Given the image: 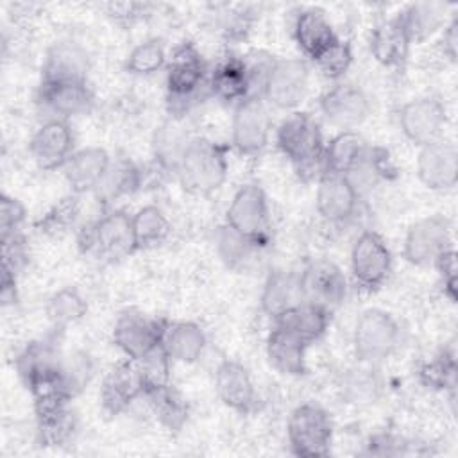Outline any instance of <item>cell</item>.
Here are the masks:
<instances>
[{
    "mask_svg": "<svg viewBox=\"0 0 458 458\" xmlns=\"http://www.w3.org/2000/svg\"><path fill=\"white\" fill-rule=\"evenodd\" d=\"M299 276L304 301L324 306L329 311L345 301L347 279L336 263L329 259H313L302 272H299Z\"/></svg>",
    "mask_w": 458,
    "mask_h": 458,
    "instance_id": "2e32d148",
    "label": "cell"
},
{
    "mask_svg": "<svg viewBox=\"0 0 458 458\" xmlns=\"http://www.w3.org/2000/svg\"><path fill=\"white\" fill-rule=\"evenodd\" d=\"M293 38L302 54L311 61L338 39L329 20L317 7L299 11L293 21Z\"/></svg>",
    "mask_w": 458,
    "mask_h": 458,
    "instance_id": "f1b7e54d",
    "label": "cell"
},
{
    "mask_svg": "<svg viewBox=\"0 0 458 458\" xmlns=\"http://www.w3.org/2000/svg\"><path fill=\"white\" fill-rule=\"evenodd\" d=\"M81 195L70 193L63 199H59L36 224V227L45 234H63L68 229H72L81 215Z\"/></svg>",
    "mask_w": 458,
    "mask_h": 458,
    "instance_id": "60d3db41",
    "label": "cell"
},
{
    "mask_svg": "<svg viewBox=\"0 0 458 458\" xmlns=\"http://www.w3.org/2000/svg\"><path fill=\"white\" fill-rule=\"evenodd\" d=\"M209 66L191 43H181L166 68V107L170 118L182 120L209 97Z\"/></svg>",
    "mask_w": 458,
    "mask_h": 458,
    "instance_id": "7a4b0ae2",
    "label": "cell"
},
{
    "mask_svg": "<svg viewBox=\"0 0 458 458\" xmlns=\"http://www.w3.org/2000/svg\"><path fill=\"white\" fill-rule=\"evenodd\" d=\"M132 229L138 249H150L161 245L168 238L172 225L161 208L148 204L132 215Z\"/></svg>",
    "mask_w": 458,
    "mask_h": 458,
    "instance_id": "f35d334b",
    "label": "cell"
},
{
    "mask_svg": "<svg viewBox=\"0 0 458 458\" xmlns=\"http://www.w3.org/2000/svg\"><path fill=\"white\" fill-rule=\"evenodd\" d=\"M411 41L399 14L383 20L372 29L370 54L386 68H401L408 59Z\"/></svg>",
    "mask_w": 458,
    "mask_h": 458,
    "instance_id": "d4e9b609",
    "label": "cell"
},
{
    "mask_svg": "<svg viewBox=\"0 0 458 458\" xmlns=\"http://www.w3.org/2000/svg\"><path fill=\"white\" fill-rule=\"evenodd\" d=\"M401 342L403 327L392 313L381 308L361 311L352 333L354 352L360 361L377 365L390 358L401 347Z\"/></svg>",
    "mask_w": 458,
    "mask_h": 458,
    "instance_id": "5b68a950",
    "label": "cell"
},
{
    "mask_svg": "<svg viewBox=\"0 0 458 458\" xmlns=\"http://www.w3.org/2000/svg\"><path fill=\"white\" fill-rule=\"evenodd\" d=\"M444 2H415L399 13L411 43H422L445 25Z\"/></svg>",
    "mask_w": 458,
    "mask_h": 458,
    "instance_id": "d590c367",
    "label": "cell"
},
{
    "mask_svg": "<svg viewBox=\"0 0 458 458\" xmlns=\"http://www.w3.org/2000/svg\"><path fill=\"white\" fill-rule=\"evenodd\" d=\"M166 64V50L161 39L150 38L138 43L127 55L125 66L132 75H150Z\"/></svg>",
    "mask_w": 458,
    "mask_h": 458,
    "instance_id": "7bdbcfd3",
    "label": "cell"
},
{
    "mask_svg": "<svg viewBox=\"0 0 458 458\" xmlns=\"http://www.w3.org/2000/svg\"><path fill=\"white\" fill-rule=\"evenodd\" d=\"M145 385L136 361L125 358L106 374L100 386V401L109 415L123 413L136 399L143 397Z\"/></svg>",
    "mask_w": 458,
    "mask_h": 458,
    "instance_id": "ffe728a7",
    "label": "cell"
},
{
    "mask_svg": "<svg viewBox=\"0 0 458 458\" xmlns=\"http://www.w3.org/2000/svg\"><path fill=\"white\" fill-rule=\"evenodd\" d=\"M111 163V156L102 147H86L75 150L63 166V175L72 193L82 195L93 191Z\"/></svg>",
    "mask_w": 458,
    "mask_h": 458,
    "instance_id": "603a6c76",
    "label": "cell"
},
{
    "mask_svg": "<svg viewBox=\"0 0 458 458\" xmlns=\"http://www.w3.org/2000/svg\"><path fill=\"white\" fill-rule=\"evenodd\" d=\"M25 222V208L23 204L4 193L0 197V233L2 238H9L13 234H20V227Z\"/></svg>",
    "mask_w": 458,
    "mask_h": 458,
    "instance_id": "bcb514c9",
    "label": "cell"
},
{
    "mask_svg": "<svg viewBox=\"0 0 458 458\" xmlns=\"http://www.w3.org/2000/svg\"><path fill=\"white\" fill-rule=\"evenodd\" d=\"M331 413L317 403L299 404L288 419L286 437L295 456L320 458L327 456L333 442Z\"/></svg>",
    "mask_w": 458,
    "mask_h": 458,
    "instance_id": "8992f818",
    "label": "cell"
},
{
    "mask_svg": "<svg viewBox=\"0 0 458 458\" xmlns=\"http://www.w3.org/2000/svg\"><path fill=\"white\" fill-rule=\"evenodd\" d=\"M419 181L435 191L451 190L458 179V152L454 143L437 140L422 145L415 163Z\"/></svg>",
    "mask_w": 458,
    "mask_h": 458,
    "instance_id": "ac0fdd59",
    "label": "cell"
},
{
    "mask_svg": "<svg viewBox=\"0 0 458 458\" xmlns=\"http://www.w3.org/2000/svg\"><path fill=\"white\" fill-rule=\"evenodd\" d=\"M340 390H342V397L345 399V403H351L356 406L372 404L383 394V379H381L376 365L363 363L361 367L349 369L344 374Z\"/></svg>",
    "mask_w": 458,
    "mask_h": 458,
    "instance_id": "8d00e7d4",
    "label": "cell"
},
{
    "mask_svg": "<svg viewBox=\"0 0 458 458\" xmlns=\"http://www.w3.org/2000/svg\"><path fill=\"white\" fill-rule=\"evenodd\" d=\"M445 122V107L435 97L413 98L399 109V127L404 138L417 147L440 140Z\"/></svg>",
    "mask_w": 458,
    "mask_h": 458,
    "instance_id": "5bb4252c",
    "label": "cell"
},
{
    "mask_svg": "<svg viewBox=\"0 0 458 458\" xmlns=\"http://www.w3.org/2000/svg\"><path fill=\"white\" fill-rule=\"evenodd\" d=\"M392 268V254L385 238L376 231H363L351 249V272L354 281L367 290L379 288Z\"/></svg>",
    "mask_w": 458,
    "mask_h": 458,
    "instance_id": "30bf717a",
    "label": "cell"
},
{
    "mask_svg": "<svg viewBox=\"0 0 458 458\" xmlns=\"http://www.w3.org/2000/svg\"><path fill=\"white\" fill-rule=\"evenodd\" d=\"M451 222L444 215H429L417 220L404 236L403 256L415 267H429L451 243Z\"/></svg>",
    "mask_w": 458,
    "mask_h": 458,
    "instance_id": "9c48e42d",
    "label": "cell"
},
{
    "mask_svg": "<svg viewBox=\"0 0 458 458\" xmlns=\"http://www.w3.org/2000/svg\"><path fill=\"white\" fill-rule=\"evenodd\" d=\"M36 102L43 120H64L86 114L93 106V91L88 81L39 82Z\"/></svg>",
    "mask_w": 458,
    "mask_h": 458,
    "instance_id": "7c38bea8",
    "label": "cell"
},
{
    "mask_svg": "<svg viewBox=\"0 0 458 458\" xmlns=\"http://www.w3.org/2000/svg\"><path fill=\"white\" fill-rule=\"evenodd\" d=\"M267 243L252 240L224 224L215 233V249L220 261L234 272H249L259 259Z\"/></svg>",
    "mask_w": 458,
    "mask_h": 458,
    "instance_id": "83f0119b",
    "label": "cell"
},
{
    "mask_svg": "<svg viewBox=\"0 0 458 458\" xmlns=\"http://www.w3.org/2000/svg\"><path fill=\"white\" fill-rule=\"evenodd\" d=\"M329 322H331V311L310 301H304L302 304H299L281 318L274 320V324L284 326L308 345L315 344L326 335Z\"/></svg>",
    "mask_w": 458,
    "mask_h": 458,
    "instance_id": "d6a6232c",
    "label": "cell"
},
{
    "mask_svg": "<svg viewBox=\"0 0 458 458\" xmlns=\"http://www.w3.org/2000/svg\"><path fill=\"white\" fill-rule=\"evenodd\" d=\"M209 97H215L225 104H240L249 98V77L245 59L227 55L220 59L208 75Z\"/></svg>",
    "mask_w": 458,
    "mask_h": 458,
    "instance_id": "484cf974",
    "label": "cell"
},
{
    "mask_svg": "<svg viewBox=\"0 0 458 458\" xmlns=\"http://www.w3.org/2000/svg\"><path fill=\"white\" fill-rule=\"evenodd\" d=\"M310 345L302 342L295 333L281 324H274L267 336V358L268 363L281 374L301 376L306 372V349Z\"/></svg>",
    "mask_w": 458,
    "mask_h": 458,
    "instance_id": "4316f807",
    "label": "cell"
},
{
    "mask_svg": "<svg viewBox=\"0 0 458 458\" xmlns=\"http://www.w3.org/2000/svg\"><path fill=\"white\" fill-rule=\"evenodd\" d=\"M77 245L84 254H93L109 263L129 258L138 250L132 215H127L123 209L107 211L100 218L81 227Z\"/></svg>",
    "mask_w": 458,
    "mask_h": 458,
    "instance_id": "277c9868",
    "label": "cell"
},
{
    "mask_svg": "<svg viewBox=\"0 0 458 458\" xmlns=\"http://www.w3.org/2000/svg\"><path fill=\"white\" fill-rule=\"evenodd\" d=\"M433 267L438 270L444 293L454 302L456 301V252L454 249L444 250L433 263Z\"/></svg>",
    "mask_w": 458,
    "mask_h": 458,
    "instance_id": "c3c4849f",
    "label": "cell"
},
{
    "mask_svg": "<svg viewBox=\"0 0 458 458\" xmlns=\"http://www.w3.org/2000/svg\"><path fill=\"white\" fill-rule=\"evenodd\" d=\"M89 55L75 41H55L43 59L41 82L88 81Z\"/></svg>",
    "mask_w": 458,
    "mask_h": 458,
    "instance_id": "7402d4cb",
    "label": "cell"
},
{
    "mask_svg": "<svg viewBox=\"0 0 458 458\" xmlns=\"http://www.w3.org/2000/svg\"><path fill=\"white\" fill-rule=\"evenodd\" d=\"M163 349L174 361L195 363L206 349V335L195 322H166Z\"/></svg>",
    "mask_w": 458,
    "mask_h": 458,
    "instance_id": "4dcf8cb0",
    "label": "cell"
},
{
    "mask_svg": "<svg viewBox=\"0 0 458 458\" xmlns=\"http://www.w3.org/2000/svg\"><path fill=\"white\" fill-rule=\"evenodd\" d=\"M152 415L170 431H181L190 417V406L184 395L170 383L152 386L143 394Z\"/></svg>",
    "mask_w": 458,
    "mask_h": 458,
    "instance_id": "1f68e13d",
    "label": "cell"
},
{
    "mask_svg": "<svg viewBox=\"0 0 458 458\" xmlns=\"http://www.w3.org/2000/svg\"><path fill=\"white\" fill-rule=\"evenodd\" d=\"M215 390L218 399L238 413H250L256 410L258 394L249 370L234 361L224 360L215 372Z\"/></svg>",
    "mask_w": 458,
    "mask_h": 458,
    "instance_id": "44dd1931",
    "label": "cell"
},
{
    "mask_svg": "<svg viewBox=\"0 0 458 458\" xmlns=\"http://www.w3.org/2000/svg\"><path fill=\"white\" fill-rule=\"evenodd\" d=\"M88 311V304L81 292L73 286L57 290L47 302V315L55 331H63L66 326L81 320Z\"/></svg>",
    "mask_w": 458,
    "mask_h": 458,
    "instance_id": "ab89813d",
    "label": "cell"
},
{
    "mask_svg": "<svg viewBox=\"0 0 458 458\" xmlns=\"http://www.w3.org/2000/svg\"><path fill=\"white\" fill-rule=\"evenodd\" d=\"M166 320L148 318L141 311L125 310L113 327V342L132 361H141L163 347Z\"/></svg>",
    "mask_w": 458,
    "mask_h": 458,
    "instance_id": "52a82bcc",
    "label": "cell"
},
{
    "mask_svg": "<svg viewBox=\"0 0 458 458\" xmlns=\"http://www.w3.org/2000/svg\"><path fill=\"white\" fill-rule=\"evenodd\" d=\"M179 122V118H170L156 129L152 138V154L157 166L172 174H175L181 156L191 140Z\"/></svg>",
    "mask_w": 458,
    "mask_h": 458,
    "instance_id": "e575fe53",
    "label": "cell"
},
{
    "mask_svg": "<svg viewBox=\"0 0 458 458\" xmlns=\"http://www.w3.org/2000/svg\"><path fill=\"white\" fill-rule=\"evenodd\" d=\"M0 299L2 304H14L18 299V292H16V274L11 272L9 268L2 267V288H0Z\"/></svg>",
    "mask_w": 458,
    "mask_h": 458,
    "instance_id": "816d5d0a",
    "label": "cell"
},
{
    "mask_svg": "<svg viewBox=\"0 0 458 458\" xmlns=\"http://www.w3.org/2000/svg\"><path fill=\"white\" fill-rule=\"evenodd\" d=\"M365 454L374 456H399L410 453V442L394 433H376L365 444Z\"/></svg>",
    "mask_w": 458,
    "mask_h": 458,
    "instance_id": "7dc6e473",
    "label": "cell"
},
{
    "mask_svg": "<svg viewBox=\"0 0 458 458\" xmlns=\"http://www.w3.org/2000/svg\"><path fill=\"white\" fill-rule=\"evenodd\" d=\"M394 174H395V168L390 161L388 150L369 145L361 159L344 175L349 179L356 193L363 197L365 193L374 190L379 181L390 179Z\"/></svg>",
    "mask_w": 458,
    "mask_h": 458,
    "instance_id": "836d02e7",
    "label": "cell"
},
{
    "mask_svg": "<svg viewBox=\"0 0 458 458\" xmlns=\"http://www.w3.org/2000/svg\"><path fill=\"white\" fill-rule=\"evenodd\" d=\"M369 143L356 131H340L335 134L324 148V161L327 172L347 174L365 154Z\"/></svg>",
    "mask_w": 458,
    "mask_h": 458,
    "instance_id": "74e56055",
    "label": "cell"
},
{
    "mask_svg": "<svg viewBox=\"0 0 458 458\" xmlns=\"http://www.w3.org/2000/svg\"><path fill=\"white\" fill-rule=\"evenodd\" d=\"M225 224L252 240L267 243L270 234V209L263 188L256 182L240 186L225 211Z\"/></svg>",
    "mask_w": 458,
    "mask_h": 458,
    "instance_id": "ba28073f",
    "label": "cell"
},
{
    "mask_svg": "<svg viewBox=\"0 0 458 458\" xmlns=\"http://www.w3.org/2000/svg\"><path fill=\"white\" fill-rule=\"evenodd\" d=\"M261 310L272 320L281 318L304 302L301 276L292 270H274L267 276L261 292Z\"/></svg>",
    "mask_w": 458,
    "mask_h": 458,
    "instance_id": "cb8c5ba5",
    "label": "cell"
},
{
    "mask_svg": "<svg viewBox=\"0 0 458 458\" xmlns=\"http://www.w3.org/2000/svg\"><path fill=\"white\" fill-rule=\"evenodd\" d=\"M444 36H442V50L451 59L456 61V50H458V20L456 16L451 18L447 25H444Z\"/></svg>",
    "mask_w": 458,
    "mask_h": 458,
    "instance_id": "f907efd6",
    "label": "cell"
},
{
    "mask_svg": "<svg viewBox=\"0 0 458 458\" xmlns=\"http://www.w3.org/2000/svg\"><path fill=\"white\" fill-rule=\"evenodd\" d=\"M73 132L64 120H43L29 141V154L43 170L63 168L73 150Z\"/></svg>",
    "mask_w": 458,
    "mask_h": 458,
    "instance_id": "e0dca14e",
    "label": "cell"
},
{
    "mask_svg": "<svg viewBox=\"0 0 458 458\" xmlns=\"http://www.w3.org/2000/svg\"><path fill=\"white\" fill-rule=\"evenodd\" d=\"M270 114L263 98H245L234 106L231 122L233 147L245 156L259 154L270 136Z\"/></svg>",
    "mask_w": 458,
    "mask_h": 458,
    "instance_id": "4fadbf2b",
    "label": "cell"
},
{
    "mask_svg": "<svg viewBox=\"0 0 458 458\" xmlns=\"http://www.w3.org/2000/svg\"><path fill=\"white\" fill-rule=\"evenodd\" d=\"M313 63L322 72L324 77L338 81L345 75V72L349 70V66L352 63V50H351L349 43H345L338 38Z\"/></svg>",
    "mask_w": 458,
    "mask_h": 458,
    "instance_id": "f6af8a7d",
    "label": "cell"
},
{
    "mask_svg": "<svg viewBox=\"0 0 458 458\" xmlns=\"http://www.w3.org/2000/svg\"><path fill=\"white\" fill-rule=\"evenodd\" d=\"M107 7V14L122 23V25H132L136 21H141L147 14V11L150 9L148 4H138V2H111L106 5Z\"/></svg>",
    "mask_w": 458,
    "mask_h": 458,
    "instance_id": "681fc988",
    "label": "cell"
},
{
    "mask_svg": "<svg viewBox=\"0 0 458 458\" xmlns=\"http://www.w3.org/2000/svg\"><path fill=\"white\" fill-rule=\"evenodd\" d=\"M276 141L304 182L318 181L327 174L324 138L317 120L302 111H292L277 127Z\"/></svg>",
    "mask_w": 458,
    "mask_h": 458,
    "instance_id": "6da1fadb",
    "label": "cell"
},
{
    "mask_svg": "<svg viewBox=\"0 0 458 458\" xmlns=\"http://www.w3.org/2000/svg\"><path fill=\"white\" fill-rule=\"evenodd\" d=\"M143 182V172L129 157H111V163L93 190L98 202L109 206L114 200L132 195Z\"/></svg>",
    "mask_w": 458,
    "mask_h": 458,
    "instance_id": "f546056e",
    "label": "cell"
},
{
    "mask_svg": "<svg viewBox=\"0 0 458 458\" xmlns=\"http://www.w3.org/2000/svg\"><path fill=\"white\" fill-rule=\"evenodd\" d=\"M318 107L324 118L342 131H354L370 114L367 93L351 82H338L324 91Z\"/></svg>",
    "mask_w": 458,
    "mask_h": 458,
    "instance_id": "9a60e30c",
    "label": "cell"
},
{
    "mask_svg": "<svg viewBox=\"0 0 458 458\" xmlns=\"http://www.w3.org/2000/svg\"><path fill=\"white\" fill-rule=\"evenodd\" d=\"M419 379L433 390H454L456 385V354L453 349H442L433 360L422 363Z\"/></svg>",
    "mask_w": 458,
    "mask_h": 458,
    "instance_id": "b9f144b4",
    "label": "cell"
},
{
    "mask_svg": "<svg viewBox=\"0 0 458 458\" xmlns=\"http://www.w3.org/2000/svg\"><path fill=\"white\" fill-rule=\"evenodd\" d=\"M227 148L208 138H191L175 170L181 186L193 195H209L227 179Z\"/></svg>",
    "mask_w": 458,
    "mask_h": 458,
    "instance_id": "3957f363",
    "label": "cell"
},
{
    "mask_svg": "<svg viewBox=\"0 0 458 458\" xmlns=\"http://www.w3.org/2000/svg\"><path fill=\"white\" fill-rule=\"evenodd\" d=\"M360 199L361 197L344 174L327 172L317 181L315 206L327 224H347L356 215Z\"/></svg>",
    "mask_w": 458,
    "mask_h": 458,
    "instance_id": "d6986e66",
    "label": "cell"
},
{
    "mask_svg": "<svg viewBox=\"0 0 458 458\" xmlns=\"http://www.w3.org/2000/svg\"><path fill=\"white\" fill-rule=\"evenodd\" d=\"M95 367L93 360L84 352H75L70 356H63L61 365V379L64 388L72 397H75L93 377Z\"/></svg>",
    "mask_w": 458,
    "mask_h": 458,
    "instance_id": "ee69618b",
    "label": "cell"
},
{
    "mask_svg": "<svg viewBox=\"0 0 458 458\" xmlns=\"http://www.w3.org/2000/svg\"><path fill=\"white\" fill-rule=\"evenodd\" d=\"M310 66L304 59H274L263 89V100L283 111H293L308 89Z\"/></svg>",
    "mask_w": 458,
    "mask_h": 458,
    "instance_id": "8fae6325",
    "label": "cell"
}]
</instances>
